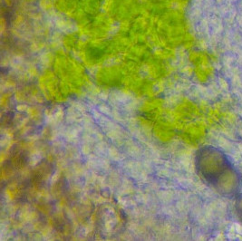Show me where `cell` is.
<instances>
[{
	"instance_id": "cell-1",
	"label": "cell",
	"mask_w": 242,
	"mask_h": 241,
	"mask_svg": "<svg viewBox=\"0 0 242 241\" xmlns=\"http://www.w3.org/2000/svg\"><path fill=\"white\" fill-rule=\"evenodd\" d=\"M195 168L201 181L221 197L235 199L241 193V172L219 148L211 145L200 148L195 154Z\"/></svg>"
},
{
	"instance_id": "cell-2",
	"label": "cell",
	"mask_w": 242,
	"mask_h": 241,
	"mask_svg": "<svg viewBox=\"0 0 242 241\" xmlns=\"http://www.w3.org/2000/svg\"><path fill=\"white\" fill-rule=\"evenodd\" d=\"M235 209L237 216L242 224V192L235 199Z\"/></svg>"
}]
</instances>
